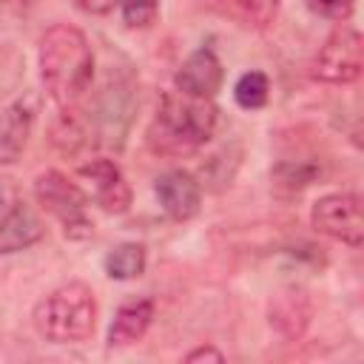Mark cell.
I'll return each mask as SVG.
<instances>
[{
	"mask_svg": "<svg viewBox=\"0 0 364 364\" xmlns=\"http://www.w3.org/2000/svg\"><path fill=\"white\" fill-rule=\"evenodd\" d=\"M316 176H318V165L310 162V159H296V162L284 159V162H279V165L273 168V185H276L279 191H284V193H299V191H304L307 185L316 182Z\"/></svg>",
	"mask_w": 364,
	"mask_h": 364,
	"instance_id": "obj_16",
	"label": "cell"
},
{
	"mask_svg": "<svg viewBox=\"0 0 364 364\" xmlns=\"http://www.w3.org/2000/svg\"><path fill=\"white\" fill-rule=\"evenodd\" d=\"M102 267H105L108 279H117V282L136 279L145 270V247L136 245V242H122V245H117L114 250L105 253Z\"/></svg>",
	"mask_w": 364,
	"mask_h": 364,
	"instance_id": "obj_15",
	"label": "cell"
},
{
	"mask_svg": "<svg viewBox=\"0 0 364 364\" xmlns=\"http://www.w3.org/2000/svg\"><path fill=\"white\" fill-rule=\"evenodd\" d=\"M310 296L304 287H284L270 301V324L284 338H299L310 321Z\"/></svg>",
	"mask_w": 364,
	"mask_h": 364,
	"instance_id": "obj_11",
	"label": "cell"
},
{
	"mask_svg": "<svg viewBox=\"0 0 364 364\" xmlns=\"http://www.w3.org/2000/svg\"><path fill=\"white\" fill-rule=\"evenodd\" d=\"M23 54L14 46H0V97L17 88V82L23 80Z\"/></svg>",
	"mask_w": 364,
	"mask_h": 364,
	"instance_id": "obj_19",
	"label": "cell"
},
{
	"mask_svg": "<svg viewBox=\"0 0 364 364\" xmlns=\"http://www.w3.org/2000/svg\"><path fill=\"white\" fill-rule=\"evenodd\" d=\"M222 80H225V68H222L216 51L205 48V46L196 48L193 54H188L185 63L179 65V71L173 74L176 91L202 97V100H210L222 88Z\"/></svg>",
	"mask_w": 364,
	"mask_h": 364,
	"instance_id": "obj_9",
	"label": "cell"
},
{
	"mask_svg": "<svg viewBox=\"0 0 364 364\" xmlns=\"http://www.w3.org/2000/svg\"><path fill=\"white\" fill-rule=\"evenodd\" d=\"M202 358H210V361H222L225 355H222L216 347H196V350H191V353L185 355V361H202Z\"/></svg>",
	"mask_w": 364,
	"mask_h": 364,
	"instance_id": "obj_22",
	"label": "cell"
},
{
	"mask_svg": "<svg viewBox=\"0 0 364 364\" xmlns=\"http://www.w3.org/2000/svg\"><path fill=\"white\" fill-rule=\"evenodd\" d=\"M77 6L85 14H108L114 6H119V0H77Z\"/></svg>",
	"mask_w": 364,
	"mask_h": 364,
	"instance_id": "obj_21",
	"label": "cell"
},
{
	"mask_svg": "<svg viewBox=\"0 0 364 364\" xmlns=\"http://www.w3.org/2000/svg\"><path fill=\"white\" fill-rule=\"evenodd\" d=\"M219 111L210 100L165 91L148 125V145L162 156H182L202 148L216 131Z\"/></svg>",
	"mask_w": 364,
	"mask_h": 364,
	"instance_id": "obj_2",
	"label": "cell"
},
{
	"mask_svg": "<svg viewBox=\"0 0 364 364\" xmlns=\"http://www.w3.org/2000/svg\"><path fill=\"white\" fill-rule=\"evenodd\" d=\"M307 6H310L318 17L344 23V20H350V14H353V9H355V0H307Z\"/></svg>",
	"mask_w": 364,
	"mask_h": 364,
	"instance_id": "obj_20",
	"label": "cell"
},
{
	"mask_svg": "<svg viewBox=\"0 0 364 364\" xmlns=\"http://www.w3.org/2000/svg\"><path fill=\"white\" fill-rule=\"evenodd\" d=\"M154 193L159 199V208L173 222H188V219H193L199 213L202 188H199V182L188 171H165L156 179Z\"/></svg>",
	"mask_w": 364,
	"mask_h": 364,
	"instance_id": "obj_10",
	"label": "cell"
},
{
	"mask_svg": "<svg viewBox=\"0 0 364 364\" xmlns=\"http://www.w3.org/2000/svg\"><path fill=\"white\" fill-rule=\"evenodd\" d=\"M11 208H14V202L9 199V193H6V191H0V222L11 213Z\"/></svg>",
	"mask_w": 364,
	"mask_h": 364,
	"instance_id": "obj_23",
	"label": "cell"
},
{
	"mask_svg": "<svg viewBox=\"0 0 364 364\" xmlns=\"http://www.w3.org/2000/svg\"><path fill=\"white\" fill-rule=\"evenodd\" d=\"M40 114V97L34 91H23L0 111V165H14L28 145Z\"/></svg>",
	"mask_w": 364,
	"mask_h": 364,
	"instance_id": "obj_7",
	"label": "cell"
},
{
	"mask_svg": "<svg viewBox=\"0 0 364 364\" xmlns=\"http://www.w3.org/2000/svg\"><path fill=\"white\" fill-rule=\"evenodd\" d=\"M151 321H154V299L139 296V299L122 301L108 327V347H128L139 341L148 333Z\"/></svg>",
	"mask_w": 364,
	"mask_h": 364,
	"instance_id": "obj_12",
	"label": "cell"
},
{
	"mask_svg": "<svg viewBox=\"0 0 364 364\" xmlns=\"http://www.w3.org/2000/svg\"><path fill=\"white\" fill-rule=\"evenodd\" d=\"M34 199L60 222L68 239H88L94 233V222L88 216V196L65 173L43 171L34 179Z\"/></svg>",
	"mask_w": 364,
	"mask_h": 364,
	"instance_id": "obj_4",
	"label": "cell"
},
{
	"mask_svg": "<svg viewBox=\"0 0 364 364\" xmlns=\"http://www.w3.org/2000/svg\"><path fill=\"white\" fill-rule=\"evenodd\" d=\"M310 222L318 233L350 245V247H361L364 242V219H361V199L355 193H327L321 196L313 210H310Z\"/></svg>",
	"mask_w": 364,
	"mask_h": 364,
	"instance_id": "obj_6",
	"label": "cell"
},
{
	"mask_svg": "<svg viewBox=\"0 0 364 364\" xmlns=\"http://www.w3.org/2000/svg\"><path fill=\"white\" fill-rule=\"evenodd\" d=\"M119 11H122L125 26L151 28L159 14V0H119Z\"/></svg>",
	"mask_w": 364,
	"mask_h": 364,
	"instance_id": "obj_18",
	"label": "cell"
},
{
	"mask_svg": "<svg viewBox=\"0 0 364 364\" xmlns=\"http://www.w3.org/2000/svg\"><path fill=\"white\" fill-rule=\"evenodd\" d=\"M43 239V222L28 205H14L0 222V253H17Z\"/></svg>",
	"mask_w": 364,
	"mask_h": 364,
	"instance_id": "obj_13",
	"label": "cell"
},
{
	"mask_svg": "<svg viewBox=\"0 0 364 364\" xmlns=\"http://www.w3.org/2000/svg\"><path fill=\"white\" fill-rule=\"evenodd\" d=\"M364 68V40L358 28L338 26L316 51L310 74L330 85H350L361 77Z\"/></svg>",
	"mask_w": 364,
	"mask_h": 364,
	"instance_id": "obj_5",
	"label": "cell"
},
{
	"mask_svg": "<svg viewBox=\"0 0 364 364\" xmlns=\"http://www.w3.org/2000/svg\"><path fill=\"white\" fill-rule=\"evenodd\" d=\"M77 173L88 182L94 202L105 213H125L131 208V185L122 176L117 162H111L105 156H97V159H88L85 165H80Z\"/></svg>",
	"mask_w": 364,
	"mask_h": 364,
	"instance_id": "obj_8",
	"label": "cell"
},
{
	"mask_svg": "<svg viewBox=\"0 0 364 364\" xmlns=\"http://www.w3.org/2000/svg\"><path fill=\"white\" fill-rule=\"evenodd\" d=\"M40 80L51 102L65 111L74 108L94 80V51L88 37L68 23L46 28L37 48Z\"/></svg>",
	"mask_w": 364,
	"mask_h": 364,
	"instance_id": "obj_1",
	"label": "cell"
},
{
	"mask_svg": "<svg viewBox=\"0 0 364 364\" xmlns=\"http://www.w3.org/2000/svg\"><path fill=\"white\" fill-rule=\"evenodd\" d=\"M31 321L46 341H85L97 327V296L85 282H65L34 304Z\"/></svg>",
	"mask_w": 364,
	"mask_h": 364,
	"instance_id": "obj_3",
	"label": "cell"
},
{
	"mask_svg": "<svg viewBox=\"0 0 364 364\" xmlns=\"http://www.w3.org/2000/svg\"><path fill=\"white\" fill-rule=\"evenodd\" d=\"M267 97H270V82L262 71H247L236 80L233 85V100L239 108L245 111H259L267 105Z\"/></svg>",
	"mask_w": 364,
	"mask_h": 364,
	"instance_id": "obj_17",
	"label": "cell"
},
{
	"mask_svg": "<svg viewBox=\"0 0 364 364\" xmlns=\"http://www.w3.org/2000/svg\"><path fill=\"white\" fill-rule=\"evenodd\" d=\"M282 0H219V11L245 28H267Z\"/></svg>",
	"mask_w": 364,
	"mask_h": 364,
	"instance_id": "obj_14",
	"label": "cell"
}]
</instances>
